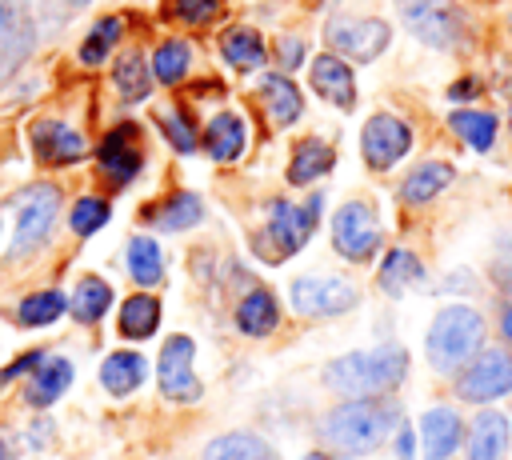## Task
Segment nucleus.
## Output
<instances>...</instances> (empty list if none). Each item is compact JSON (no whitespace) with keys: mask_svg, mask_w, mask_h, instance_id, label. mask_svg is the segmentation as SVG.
<instances>
[{"mask_svg":"<svg viewBox=\"0 0 512 460\" xmlns=\"http://www.w3.org/2000/svg\"><path fill=\"white\" fill-rule=\"evenodd\" d=\"M360 300L356 284L340 276H300L292 284V308L304 316H340Z\"/></svg>","mask_w":512,"mask_h":460,"instance_id":"nucleus-9","label":"nucleus"},{"mask_svg":"<svg viewBox=\"0 0 512 460\" xmlns=\"http://www.w3.org/2000/svg\"><path fill=\"white\" fill-rule=\"evenodd\" d=\"M464 440V424L460 412L448 404H436L420 416V444H424V460H448Z\"/></svg>","mask_w":512,"mask_h":460,"instance_id":"nucleus-15","label":"nucleus"},{"mask_svg":"<svg viewBox=\"0 0 512 460\" xmlns=\"http://www.w3.org/2000/svg\"><path fill=\"white\" fill-rule=\"evenodd\" d=\"M40 360H44V352H28V356H20L12 368H4V372H0V380H12V376H20L24 368H36Z\"/></svg>","mask_w":512,"mask_h":460,"instance_id":"nucleus-44","label":"nucleus"},{"mask_svg":"<svg viewBox=\"0 0 512 460\" xmlns=\"http://www.w3.org/2000/svg\"><path fill=\"white\" fill-rule=\"evenodd\" d=\"M336 152L324 144V140H300L296 152H292V164H288V184H312L316 176H324L332 168Z\"/></svg>","mask_w":512,"mask_h":460,"instance_id":"nucleus-25","label":"nucleus"},{"mask_svg":"<svg viewBox=\"0 0 512 460\" xmlns=\"http://www.w3.org/2000/svg\"><path fill=\"white\" fill-rule=\"evenodd\" d=\"M56 212H60V192H56L52 184H36V188H28V192L20 196V216H16L12 256L32 252V248L48 236V228H52Z\"/></svg>","mask_w":512,"mask_h":460,"instance_id":"nucleus-11","label":"nucleus"},{"mask_svg":"<svg viewBox=\"0 0 512 460\" xmlns=\"http://www.w3.org/2000/svg\"><path fill=\"white\" fill-rule=\"evenodd\" d=\"M188 64H192V52H188L184 40H164V44L152 52V76H156L160 84H176V80L188 72Z\"/></svg>","mask_w":512,"mask_h":460,"instance_id":"nucleus-33","label":"nucleus"},{"mask_svg":"<svg viewBox=\"0 0 512 460\" xmlns=\"http://www.w3.org/2000/svg\"><path fill=\"white\" fill-rule=\"evenodd\" d=\"M512 392V352L500 344L480 348L460 372H456V396L468 404H492Z\"/></svg>","mask_w":512,"mask_h":460,"instance_id":"nucleus-6","label":"nucleus"},{"mask_svg":"<svg viewBox=\"0 0 512 460\" xmlns=\"http://www.w3.org/2000/svg\"><path fill=\"white\" fill-rule=\"evenodd\" d=\"M396 12L428 48H460L468 36V20L452 0H396Z\"/></svg>","mask_w":512,"mask_h":460,"instance_id":"nucleus-4","label":"nucleus"},{"mask_svg":"<svg viewBox=\"0 0 512 460\" xmlns=\"http://www.w3.org/2000/svg\"><path fill=\"white\" fill-rule=\"evenodd\" d=\"M492 276H496L500 292H508V296H512V248H500V256L492 260Z\"/></svg>","mask_w":512,"mask_h":460,"instance_id":"nucleus-41","label":"nucleus"},{"mask_svg":"<svg viewBox=\"0 0 512 460\" xmlns=\"http://www.w3.org/2000/svg\"><path fill=\"white\" fill-rule=\"evenodd\" d=\"M160 128H164V136L172 140L176 152H192V148H196V128H192V120H184L180 112H164V116H160Z\"/></svg>","mask_w":512,"mask_h":460,"instance_id":"nucleus-39","label":"nucleus"},{"mask_svg":"<svg viewBox=\"0 0 512 460\" xmlns=\"http://www.w3.org/2000/svg\"><path fill=\"white\" fill-rule=\"evenodd\" d=\"M404 376H408V348H400V344H380V348H368V352H348V356H336L324 368V384L332 392H344L348 400L352 396H384Z\"/></svg>","mask_w":512,"mask_h":460,"instance_id":"nucleus-1","label":"nucleus"},{"mask_svg":"<svg viewBox=\"0 0 512 460\" xmlns=\"http://www.w3.org/2000/svg\"><path fill=\"white\" fill-rule=\"evenodd\" d=\"M128 272H132V280L136 284H160V276H164V260H160V244L156 240H148V236H136V240H128Z\"/></svg>","mask_w":512,"mask_h":460,"instance_id":"nucleus-31","label":"nucleus"},{"mask_svg":"<svg viewBox=\"0 0 512 460\" xmlns=\"http://www.w3.org/2000/svg\"><path fill=\"white\" fill-rule=\"evenodd\" d=\"M192 340L188 336H172L164 348H160V392L168 396V400H180V404H188V400H196L200 396V384H196V376H192Z\"/></svg>","mask_w":512,"mask_h":460,"instance_id":"nucleus-12","label":"nucleus"},{"mask_svg":"<svg viewBox=\"0 0 512 460\" xmlns=\"http://www.w3.org/2000/svg\"><path fill=\"white\" fill-rule=\"evenodd\" d=\"M260 100H264V108H268V116L276 124H296L300 112H304V100H300L296 84L288 76H280V72H268L260 80Z\"/></svg>","mask_w":512,"mask_h":460,"instance_id":"nucleus-20","label":"nucleus"},{"mask_svg":"<svg viewBox=\"0 0 512 460\" xmlns=\"http://www.w3.org/2000/svg\"><path fill=\"white\" fill-rule=\"evenodd\" d=\"M400 424V408L376 396H352L320 420V436L340 452H372Z\"/></svg>","mask_w":512,"mask_h":460,"instance_id":"nucleus-2","label":"nucleus"},{"mask_svg":"<svg viewBox=\"0 0 512 460\" xmlns=\"http://www.w3.org/2000/svg\"><path fill=\"white\" fill-rule=\"evenodd\" d=\"M300 60H304V44L300 40H280V64L292 72Z\"/></svg>","mask_w":512,"mask_h":460,"instance_id":"nucleus-42","label":"nucleus"},{"mask_svg":"<svg viewBox=\"0 0 512 460\" xmlns=\"http://www.w3.org/2000/svg\"><path fill=\"white\" fill-rule=\"evenodd\" d=\"M160 324V300L156 296H128L120 308V336L128 340H144L152 336Z\"/></svg>","mask_w":512,"mask_h":460,"instance_id":"nucleus-27","label":"nucleus"},{"mask_svg":"<svg viewBox=\"0 0 512 460\" xmlns=\"http://www.w3.org/2000/svg\"><path fill=\"white\" fill-rule=\"evenodd\" d=\"M32 52V24L16 0H0V80H8Z\"/></svg>","mask_w":512,"mask_h":460,"instance_id":"nucleus-14","label":"nucleus"},{"mask_svg":"<svg viewBox=\"0 0 512 460\" xmlns=\"http://www.w3.org/2000/svg\"><path fill=\"white\" fill-rule=\"evenodd\" d=\"M500 332H504V340L512 344V304L500 308Z\"/></svg>","mask_w":512,"mask_h":460,"instance_id":"nucleus-46","label":"nucleus"},{"mask_svg":"<svg viewBox=\"0 0 512 460\" xmlns=\"http://www.w3.org/2000/svg\"><path fill=\"white\" fill-rule=\"evenodd\" d=\"M392 40V28L376 16H364V20H332L328 24V44L336 56H348V60H376Z\"/></svg>","mask_w":512,"mask_h":460,"instance_id":"nucleus-10","label":"nucleus"},{"mask_svg":"<svg viewBox=\"0 0 512 460\" xmlns=\"http://www.w3.org/2000/svg\"><path fill=\"white\" fill-rule=\"evenodd\" d=\"M396 456L400 460H412V432L400 424V436H396Z\"/></svg>","mask_w":512,"mask_h":460,"instance_id":"nucleus-45","label":"nucleus"},{"mask_svg":"<svg viewBox=\"0 0 512 460\" xmlns=\"http://www.w3.org/2000/svg\"><path fill=\"white\" fill-rule=\"evenodd\" d=\"M408 148H412V128L392 112H376L360 132V152L372 172H388L408 156Z\"/></svg>","mask_w":512,"mask_h":460,"instance_id":"nucleus-8","label":"nucleus"},{"mask_svg":"<svg viewBox=\"0 0 512 460\" xmlns=\"http://www.w3.org/2000/svg\"><path fill=\"white\" fill-rule=\"evenodd\" d=\"M220 0H172V16L184 24H208L216 16Z\"/></svg>","mask_w":512,"mask_h":460,"instance_id":"nucleus-40","label":"nucleus"},{"mask_svg":"<svg viewBox=\"0 0 512 460\" xmlns=\"http://www.w3.org/2000/svg\"><path fill=\"white\" fill-rule=\"evenodd\" d=\"M72 232H80V236H88V232H96L104 220H108V204L104 200H96V196H84V200H76L72 204Z\"/></svg>","mask_w":512,"mask_h":460,"instance_id":"nucleus-38","label":"nucleus"},{"mask_svg":"<svg viewBox=\"0 0 512 460\" xmlns=\"http://www.w3.org/2000/svg\"><path fill=\"white\" fill-rule=\"evenodd\" d=\"M508 128H512V108H508Z\"/></svg>","mask_w":512,"mask_h":460,"instance_id":"nucleus-49","label":"nucleus"},{"mask_svg":"<svg viewBox=\"0 0 512 460\" xmlns=\"http://www.w3.org/2000/svg\"><path fill=\"white\" fill-rule=\"evenodd\" d=\"M204 148L212 160H236L244 152V120L236 112H216L204 128Z\"/></svg>","mask_w":512,"mask_h":460,"instance_id":"nucleus-21","label":"nucleus"},{"mask_svg":"<svg viewBox=\"0 0 512 460\" xmlns=\"http://www.w3.org/2000/svg\"><path fill=\"white\" fill-rule=\"evenodd\" d=\"M140 144H136V128H116V132H108L104 136V144H100V168H104V176L112 180V184H128L136 172H140Z\"/></svg>","mask_w":512,"mask_h":460,"instance_id":"nucleus-17","label":"nucleus"},{"mask_svg":"<svg viewBox=\"0 0 512 460\" xmlns=\"http://www.w3.org/2000/svg\"><path fill=\"white\" fill-rule=\"evenodd\" d=\"M236 324H240V332H244V336H268V332L280 324L276 296H272V292H264V288L248 292V296L240 300V308H236Z\"/></svg>","mask_w":512,"mask_h":460,"instance_id":"nucleus-23","label":"nucleus"},{"mask_svg":"<svg viewBox=\"0 0 512 460\" xmlns=\"http://www.w3.org/2000/svg\"><path fill=\"white\" fill-rule=\"evenodd\" d=\"M152 220L160 224V232H180V228H188V224L200 220V200L192 192H176Z\"/></svg>","mask_w":512,"mask_h":460,"instance_id":"nucleus-35","label":"nucleus"},{"mask_svg":"<svg viewBox=\"0 0 512 460\" xmlns=\"http://www.w3.org/2000/svg\"><path fill=\"white\" fill-rule=\"evenodd\" d=\"M324 208V196H308V204H288V200H276L272 204V216H268V228L260 232V252L268 260H284L292 252L304 248V240L312 236L316 228V216Z\"/></svg>","mask_w":512,"mask_h":460,"instance_id":"nucleus-5","label":"nucleus"},{"mask_svg":"<svg viewBox=\"0 0 512 460\" xmlns=\"http://www.w3.org/2000/svg\"><path fill=\"white\" fill-rule=\"evenodd\" d=\"M116 40H120V20H116V16H104V20L84 36V44H80V60H84V64H100Z\"/></svg>","mask_w":512,"mask_h":460,"instance_id":"nucleus-36","label":"nucleus"},{"mask_svg":"<svg viewBox=\"0 0 512 460\" xmlns=\"http://www.w3.org/2000/svg\"><path fill=\"white\" fill-rule=\"evenodd\" d=\"M220 56H224L232 68L248 72V68H256V64H264V40H260L252 28H232V32L220 36Z\"/></svg>","mask_w":512,"mask_h":460,"instance_id":"nucleus-29","label":"nucleus"},{"mask_svg":"<svg viewBox=\"0 0 512 460\" xmlns=\"http://www.w3.org/2000/svg\"><path fill=\"white\" fill-rule=\"evenodd\" d=\"M332 244L344 260L352 264H364L376 256L380 248V220H376V208L368 200H348L336 216H332Z\"/></svg>","mask_w":512,"mask_h":460,"instance_id":"nucleus-7","label":"nucleus"},{"mask_svg":"<svg viewBox=\"0 0 512 460\" xmlns=\"http://www.w3.org/2000/svg\"><path fill=\"white\" fill-rule=\"evenodd\" d=\"M508 440H512L508 416L500 408H484L468 428V460H504Z\"/></svg>","mask_w":512,"mask_h":460,"instance_id":"nucleus-18","label":"nucleus"},{"mask_svg":"<svg viewBox=\"0 0 512 460\" xmlns=\"http://www.w3.org/2000/svg\"><path fill=\"white\" fill-rule=\"evenodd\" d=\"M100 380L112 396H128L132 388H140L144 380V356L140 352H112L100 368Z\"/></svg>","mask_w":512,"mask_h":460,"instance_id":"nucleus-26","label":"nucleus"},{"mask_svg":"<svg viewBox=\"0 0 512 460\" xmlns=\"http://www.w3.org/2000/svg\"><path fill=\"white\" fill-rule=\"evenodd\" d=\"M448 96H452V100H476V96H480V80H472V76H468V80H456V84L448 88Z\"/></svg>","mask_w":512,"mask_h":460,"instance_id":"nucleus-43","label":"nucleus"},{"mask_svg":"<svg viewBox=\"0 0 512 460\" xmlns=\"http://www.w3.org/2000/svg\"><path fill=\"white\" fill-rule=\"evenodd\" d=\"M72 4H88V0H72Z\"/></svg>","mask_w":512,"mask_h":460,"instance_id":"nucleus-50","label":"nucleus"},{"mask_svg":"<svg viewBox=\"0 0 512 460\" xmlns=\"http://www.w3.org/2000/svg\"><path fill=\"white\" fill-rule=\"evenodd\" d=\"M60 312H64V296H60V292H36V296H28V300L20 304V320L32 324V328L52 324Z\"/></svg>","mask_w":512,"mask_h":460,"instance_id":"nucleus-37","label":"nucleus"},{"mask_svg":"<svg viewBox=\"0 0 512 460\" xmlns=\"http://www.w3.org/2000/svg\"><path fill=\"white\" fill-rule=\"evenodd\" d=\"M108 304H112V288H108L104 280H84V284L76 288V296H72V316H76L80 324H92V320L104 316Z\"/></svg>","mask_w":512,"mask_h":460,"instance_id":"nucleus-34","label":"nucleus"},{"mask_svg":"<svg viewBox=\"0 0 512 460\" xmlns=\"http://www.w3.org/2000/svg\"><path fill=\"white\" fill-rule=\"evenodd\" d=\"M416 280H424V264H420V256L412 248H392L384 256V264H380V276H376L380 292H388V296H400Z\"/></svg>","mask_w":512,"mask_h":460,"instance_id":"nucleus-22","label":"nucleus"},{"mask_svg":"<svg viewBox=\"0 0 512 460\" xmlns=\"http://www.w3.org/2000/svg\"><path fill=\"white\" fill-rule=\"evenodd\" d=\"M116 88L124 100H144L148 88H152V76H148V64L140 52H124L116 60Z\"/></svg>","mask_w":512,"mask_h":460,"instance_id":"nucleus-32","label":"nucleus"},{"mask_svg":"<svg viewBox=\"0 0 512 460\" xmlns=\"http://www.w3.org/2000/svg\"><path fill=\"white\" fill-rule=\"evenodd\" d=\"M484 348V316L472 304H448L436 312L432 328H428V364L444 376L460 372L476 352Z\"/></svg>","mask_w":512,"mask_h":460,"instance_id":"nucleus-3","label":"nucleus"},{"mask_svg":"<svg viewBox=\"0 0 512 460\" xmlns=\"http://www.w3.org/2000/svg\"><path fill=\"white\" fill-rule=\"evenodd\" d=\"M448 124H452V132L468 144V148H476V152H488L492 144H496V116L492 112H480V108H456L452 116H448Z\"/></svg>","mask_w":512,"mask_h":460,"instance_id":"nucleus-24","label":"nucleus"},{"mask_svg":"<svg viewBox=\"0 0 512 460\" xmlns=\"http://www.w3.org/2000/svg\"><path fill=\"white\" fill-rule=\"evenodd\" d=\"M28 144L44 164H72L88 152L84 136L76 128H68L64 120H36L28 128Z\"/></svg>","mask_w":512,"mask_h":460,"instance_id":"nucleus-13","label":"nucleus"},{"mask_svg":"<svg viewBox=\"0 0 512 460\" xmlns=\"http://www.w3.org/2000/svg\"><path fill=\"white\" fill-rule=\"evenodd\" d=\"M452 180H456V168H452L448 160H424V164H416V168L404 176L400 200H404V204H428V200H436Z\"/></svg>","mask_w":512,"mask_h":460,"instance_id":"nucleus-19","label":"nucleus"},{"mask_svg":"<svg viewBox=\"0 0 512 460\" xmlns=\"http://www.w3.org/2000/svg\"><path fill=\"white\" fill-rule=\"evenodd\" d=\"M68 380H72V364H68V360H48V364L32 376V384H28V404H32V408H48V404L68 388Z\"/></svg>","mask_w":512,"mask_h":460,"instance_id":"nucleus-30","label":"nucleus"},{"mask_svg":"<svg viewBox=\"0 0 512 460\" xmlns=\"http://www.w3.org/2000/svg\"><path fill=\"white\" fill-rule=\"evenodd\" d=\"M304 460H340V456H328V452H312V456H304Z\"/></svg>","mask_w":512,"mask_h":460,"instance_id":"nucleus-47","label":"nucleus"},{"mask_svg":"<svg viewBox=\"0 0 512 460\" xmlns=\"http://www.w3.org/2000/svg\"><path fill=\"white\" fill-rule=\"evenodd\" d=\"M312 88H316L328 104H336V108H344V112L356 104V80H352V68H348V60L336 56V52H324V56L312 60Z\"/></svg>","mask_w":512,"mask_h":460,"instance_id":"nucleus-16","label":"nucleus"},{"mask_svg":"<svg viewBox=\"0 0 512 460\" xmlns=\"http://www.w3.org/2000/svg\"><path fill=\"white\" fill-rule=\"evenodd\" d=\"M204 460H272V452L252 432H228V436H216L204 448Z\"/></svg>","mask_w":512,"mask_h":460,"instance_id":"nucleus-28","label":"nucleus"},{"mask_svg":"<svg viewBox=\"0 0 512 460\" xmlns=\"http://www.w3.org/2000/svg\"><path fill=\"white\" fill-rule=\"evenodd\" d=\"M0 460H12V452H8V444L0 440Z\"/></svg>","mask_w":512,"mask_h":460,"instance_id":"nucleus-48","label":"nucleus"}]
</instances>
